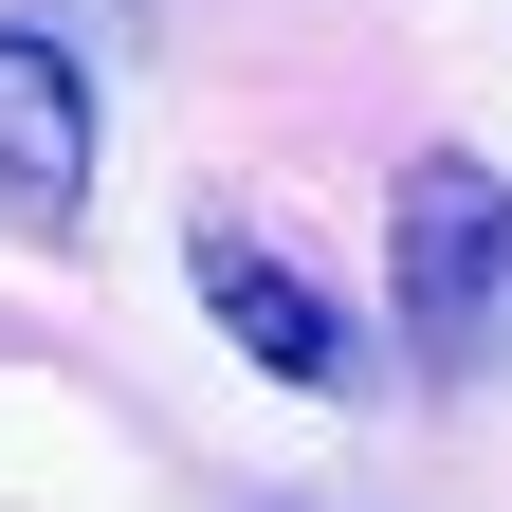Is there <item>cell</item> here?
<instances>
[{
	"instance_id": "1",
	"label": "cell",
	"mask_w": 512,
	"mask_h": 512,
	"mask_svg": "<svg viewBox=\"0 0 512 512\" xmlns=\"http://www.w3.org/2000/svg\"><path fill=\"white\" fill-rule=\"evenodd\" d=\"M384 275H403V348H421L439 384H476V366L512 348V183H494L476 147L403 165V220H384Z\"/></svg>"
},
{
	"instance_id": "2",
	"label": "cell",
	"mask_w": 512,
	"mask_h": 512,
	"mask_svg": "<svg viewBox=\"0 0 512 512\" xmlns=\"http://www.w3.org/2000/svg\"><path fill=\"white\" fill-rule=\"evenodd\" d=\"M183 275H202V311H220V348H238V366L311 384V403H330V384H366V330L293 275V256H256L238 220H202V238H183Z\"/></svg>"
},
{
	"instance_id": "3",
	"label": "cell",
	"mask_w": 512,
	"mask_h": 512,
	"mask_svg": "<svg viewBox=\"0 0 512 512\" xmlns=\"http://www.w3.org/2000/svg\"><path fill=\"white\" fill-rule=\"evenodd\" d=\"M74 202H92V92H74V55H55V37L0 19V220L55 238Z\"/></svg>"
},
{
	"instance_id": "4",
	"label": "cell",
	"mask_w": 512,
	"mask_h": 512,
	"mask_svg": "<svg viewBox=\"0 0 512 512\" xmlns=\"http://www.w3.org/2000/svg\"><path fill=\"white\" fill-rule=\"evenodd\" d=\"M55 19H128V0H55Z\"/></svg>"
}]
</instances>
